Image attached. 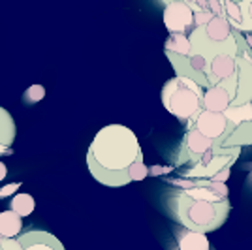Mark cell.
<instances>
[{
	"instance_id": "3957f363",
	"label": "cell",
	"mask_w": 252,
	"mask_h": 250,
	"mask_svg": "<svg viewBox=\"0 0 252 250\" xmlns=\"http://www.w3.org/2000/svg\"><path fill=\"white\" fill-rule=\"evenodd\" d=\"M203 100V87L187 75H175L168 79L162 89V104L179 121H190L198 113Z\"/></svg>"
},
{
	"instance_id": "4316f807",
	"label": "cell",
	"mask_w": 252,
	"mask_h": 250,
	"mask_svg": "<svg viewBox=\"0 0 252 250\" xmlns=\"http://www.w3.org/2000/svg\"><path fill=\"white\" fill-rule=\"evenodd\" d=\"M247 183H249V187H252V167H251V173H249V181H247Z\"/></svg>"
},
{
	"instance_id": "8992f818",
	"label": "cell",
	"mask_w": 252,
	"mask_h": 250,
	"mask_svg": "<svg viewBox=\"0 0 252 250\" xmlns=\"http://www.w3.org/2000/svg\"><path fill=\"white\" fill-rule=\"evenodd\" d=\"M164 6V25L168 32L190 34L194 29V10L189 4L185 0H171Z\"/></svg>"
},
{
	"instance_id": "5b68a950",
	"label": "cell",
	"mask_w": 252,
	"mask_h": 250,
	"mask_svg": "<svg viewBox=\"0 0 252 250\" xmlns=\"http://www.w3.org/2000/svg\"><path fill=\"white\" fill-rule=\"evenodd\" d=\"M217 143L198 132L196 128H189L187 134L183 137V145H181V153L177 158V166H183L185 162L189 164H203L207 162L213 155H215Z\"/></svg>"
},
{
	"instance_id": "30bf717a",
	"label": "cell",
	"mask_w": 252,
	"mask_h": 250,
	"mask_svg": "<svg viewBox=\"0 0 252 250\" xmlns=\"http://www.w3.org/2000/svg\"><path fill=\"white\" fill-rule=\"evenodd\" d=\"M201 29H203V34L213 42H226L233 36V27L224 15H213Z\"/></svg>"
},
{
	"instance_id": "44dd1931",
	"label": "cell",
	"mask_w": 252,
	"mask_h": 250,
	"mask_svg": "<svg viewBox=\"0 0 252 250\" xmlns=\"http://www.w3.org/2000/svg\"><path fill=\"white\" fill-rule=\"evenodd\" d=\"M239 6H241L245 21H247V29L252 31V0H241Z\"/></svg>"
},
{
	"instance_id": "f546056e",
	"label": "cell",
	"mask_w": 252,
	"mask_h": 250,
	"mask_svg": "<svg viewBox=\"0 0 252 250\" xmlns=\"http://www.w3.org/2000/svg\"><path fill=\"white\" fill-rule=\"evenodd\" d=\"M235 2H241V0H235Z\"/></svg>"
},
{
	"instance_id": "d6986e66",
	"label": "cell",
	"mask_w": 252,
	"mask_h": 250,
	"mask_svg": "<svg viewBox=\"0 0 252 250\" xmlns=\"http://www.w3.org/2000/svg\"><path fill=\"white\" fill-rule=\"evenodd\" d=\"M43 96H45V89L42 85H31V89H27V93H25V102L36 104V102L42 100Z\"/></svg>"
},
{
	"instance_id": "7c38bea8",
	"label": "cell",
	"mask_w": 252,
	"mask_h": 250,
	"mask_svg": "<svg viewBox=\"0 0 252 250\" xmlns=\"http://www.w3.org/2000/svg\"><path fill=\"white\" fill-rule=\"evenodd\" d=\"M252 145V121H245L233 126L228 136L224 137L220 147H245Z\"/></svg>"
},
{
	"instance_id": "9c48e42d",
	"label": "cell",
	"mask_w": 252,
	"mask_h": 250,
	"mask_svg": "<svg viewBox=\"0 0 252 250\" xmlns=\"http://www.w3.org/2000/svg\"><path fill=\"white\" fill-rule=\"evenodd\" d=\"M231 104V96L226 87L222 85H209L207 91L203 93V100H201V107L209 109V111H220L224 113L226 107Z\"/></svg>"
},
{
	"instance_id": "4fadbf2b",
	"label": "cell",
	"mask_w": 252,
	"mask_h": 250,
	"mask_svg": "<svg viewBox=\"0 0 252 250\" xmlns=\"http://www.w3.org/2000/svg\"><path fill=\"white\" fill-rule=\"evenodd\" d=\"M21 229L23 220L13 209L0 213V235L2 237H17L21 233Z\"/></svg>"
},
{
	"instance_id": "5bb4252c",
	"label": "cell",
	"mask_w": 252,
	"mask_h": 250,
	"mask_svg": "<svg viewBox=\"0 0 252 250\" xmlns=\"http://www.w3.org/2000/svg\"><path fill=\"white\" fill-rule=\"evenodd\" d=\"M17 134V128H15V121L10 115L8 109L0 107V145L2 147H11L13 139Z\"/></svg>"
},
{
	"instance_id": "f1b7e54d",
	"label": "cell",
	"mask_w": 252,
	"mask_h": 250,
	"mask_svg": "<svg viewBox=\"0 0 252 250\" xmlns=\"http://www.w3.org/2000/svg\"><path fill=\"white\" fill-rule=\"evenodd\" d=\"M0 243H2V235H0Z\"/></svg>"
},
{
	"instance_id": "52a82bcc",
	"label": "cell",
	"mask_w": 252,
	"mask_h": 250,
	"mask_svg": "<svg viewBox=\"0 0 252 250\" xmlns=\"http://www.w3.org/2000/svg\"><path fill=\"white\" fill-rule=\"evenodd\" d=\"M235 72H237V57L230 53H219L209 59L205 68V77L209 85H219L224 79H230Z\"/></svg>"
},
{
	"instance_id": "7a4b0ae2",
	"label": "cell",
	"mask_w": 252,
	"mask_h": 250,
	"mask_svg": "<svg viewBox=\"0 0 252 250\" xmlns=\"http://www.w3.org/2000/svg\"><path fill=\"white\" fill-rule=\"evenodd\" d=\"M143 156L136 134L125 125H107L98 130L87 151L91 175L105 187L119 188L132 183L130 166Z\"/></svg>"
},
{
	"instance_id": "9a60e30c",
	"label": "cell",
	"mask_w": 252,
	"mask_h": 250,
	"mask_svg": "<svg viewBox=\"0 0 252 250\" xmlns=\"http://www.w3.org/2000/svg\"><path fill=\"white\" fill-rule=\"evenodd\" d=\"M164 49H166V53H175V55L189 57L192 53L189 34H185V32H169V38L166 40Z\"/></svg>"
},
{
	"instance_id": "603a6c76",
	"label": "cell",
	"mask_w": 252,
	"mask_h": 250,
	"mask_svg": "<svg viewBox=\"0 0 252 250\" xmlns=\"http://www.w3.org/2000/svg\"><path fill=\"white\" fill-rule=\"evenodd\" d=\"M21 187L19 183H13V185H6V187L0 190V198H6V196H11V194H15V190Z\"/></svg>"
},
{
	"instance_id": "484cf974",
	"label": "cell",
	"mask_w": 252,
	"mask_h": 250,
	"mask_svg": "<svg viewBox=\"0 0 252 250\" xmlns=\"http://www.w3.org/2000/svg\"><path fill=\"white\" fill-rule=\"evenodd\" d=\"M0 155H10V147H2V145H0Z\"/></svg>"
},
{
	"instance_id": "8fae6325",
	"label": "cell",
	"mask_w": 252,
	"mask_h": 250,
	"mask_svg": "<svg viewBox=\"0 0 252 250\" xmlns=\"http://www.w3.org/2000/svg\"><path fill=\"white\" fill-rule=\"evenodd\" d=\"M175 241L179 250H209V239L205 237V233L194 231L185 226L175 233Z\"/></svg>"
},
{
	"instance_id": "7402d4cb",
	"label": "cell",
	"mask_w": 252,
	"mask_h": 250,
	"mask_svg": "<svg viewBox=\"0 0 252 250\" xmlns=\"http://www.w3.org/2000/svg\"><path fill=\"white\" fill-rule=\"evenodd\" d=\"M0 250H23V249H21V243H19L17 237H2Z\"/></svg>"
},
{
	"instance_id": "d4e9b609",
	"label": "cell",
	"mask_w": 252,
	"mask_h": 250,
	"mask_svg": "<svg viewBox=\"0 0 252 250\" xmlns=\"http://www.w3.org/2000/svg\"><path fill=\"white\" fill-rule=\"evenodd\" d=\"M6 175H8V167H6L4 162H0V181H4Z\"/></svg>"
},
{
	"instance_id": "83f0119b",
	"label": "cell",
	"mask_w": 252,
	"mask_h": 250,
	"mask_svg": "<svg viewBox=\"0 0 252 250\" xmlns=\"http://www.w3.org/2000/svg\"><path fill=\"white\" fill-rule=\"evenodd\" d=\"M162 2H164V4H168V2H171V0H162Z\"/></svg>"
},
{
	"instance_id": "ac0fdd59",
	"label": "cell",
	"mask_w": 252,
	"mask_h": 250,
	"mask_svg": "<svg viewBox=\"0 0 252 250\" xmlns=\"http://www.w3.org/2000/svg\"><path fill=\"white\" fill-rule=\"evenodd\" d=\"M149 175V167L145 166V162H143V156H139L130 166V179L132 181H143V179Z\"/></svg>"
},
{
	"instance_id": "ba28073f",
	"label": "cell",
	"mask_w": 252,
	"mask_h": 250,
	"mask_svg": "<svg viewBox=\"0 0 252 250\" xmlns=\"http://www.w3.org/2000/svg\"><path fill=\"white\" fill-rule=\"evenodd\" d=\"M23 250H64V245L53 233L43 229H31L17 237Z\"/></svg>"
},
{
	"instance_id": "cb8c5ba5",
	"label": "cell",
	"mask_w": 252,
	"mask_h": 250,
	"mask_svg": "<svg viewBox=\"0 0 252 250\" xmlns=\"http://www.w3.org/2000/svg\"><path fill=\"white\" fill-rule=\"evenodd\" d=\"M230 167L231 166H226L224 169H220L217 175H213L211 179H213V181H220V183H226V181H228V177H230Z\"/></svg>"
},
{
	"instance_id": "277c9868",
	"label": "cell",
	"mask_w": 252,
	"mask_h": 250,
	"mask_svg": "<svg viewBox=\"0 0 252 250\" xmlns=\"http://www.w3.org/2000/svg\"><path fill=\"white\" fill-rule=\"evenodd\" d=\"M233 123L220 111H209V109H200L190 121H187V128H196L203 136L213 139L217 145H220L224 137L233 130Z\"/></svg>"
},
{
	"instance_id": "ffe728a7",
	"label": "cell",
	"mask_w": 252,
	"mask_h": 250,
	"mask_svg": "<svg viewBox=\"0 0 252 250\" xmlns=\"http://www.w3.org/2000/svg\"><path fill=\"white\" fill-rule=\"evenodd\" d=\"M213 15H215V13L209 10H196L194 11V27H203Z\"/></svg>"
},
{
	"instance_id": "2e32d148",
	"label": "cell",
	"mask_w": 252,
	"mask_h": 250,
	"mask_svg": "<svg viewBox=\"0 0 252 250\" xmlns=\"http://www.w3.org/2000/svg\"><path fill=\"white\" fill-rule=\"evenodd\" d=\"M224 115L230 119L233 125H239V123H245V121H252V102L230 104L226 107Z\"/></svg>"
},
{
	"instance_id": "e0dca14e",
	"label": "cell",
	"mask_w": 252,
	"mask_h": 250,
	"mask_svg": "<svg viewBox=\"0 0 252 250\" xmlns=\"http://www.w3.org/2000/svg\"><path fill=\"white\" fill-rule=\"evenodd\" d=\"M11 209L23 219V217H29V215L34 213L36 201H34V198H32L31 194H15L11 198Z\"/></svg>"
},
{
	"instance_id": "6da1fadb",
	"label": "cell",
	"mask_w": 252,
	"mask_h": 250,
	"mask_svg": "<svg viewBox=\"0 0 252 250\" xmlns=\"http://www.w3.org/2000/svg\"><path fill=\"white\" fill-rule=\"evenodd\" d=\"M171 183L181 187L171 196L173 217L181 226L209 233L226 222L231 209L226 183L183 175Z\"/></svg>"
}]
</instances>
